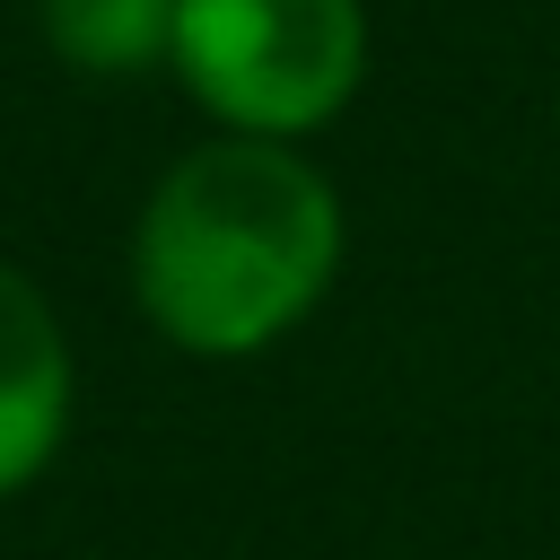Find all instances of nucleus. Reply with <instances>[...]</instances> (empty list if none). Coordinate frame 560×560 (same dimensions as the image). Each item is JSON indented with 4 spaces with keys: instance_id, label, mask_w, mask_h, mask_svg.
Returning <instances> with one entry per match:
<instances>
[{
    "instance_id": "f03ea898",
    "label": "nucleus",
    "mask_w": 560,
    "mask_h": 560,
    "mask_svg": "<svg viewBox=\"0 0 560 560\" xmlns=\"http://www.w3.org/2000/svg\"><path fill=\"white\" fill-rule=\"evenodd\" d=\"M175 79L228 140L324 131L368 70L359 0H175Z\"/></svg>"
},
{
    "instance_id": "7ed1b4c3",
    "label": "nucleus",
    "mask_w": 560,
    "mask_h": 560,
    "mask_svg": "<svg viewBox=\"0 0 560 560\" xmlns=\"http://www.w3.org/2000/svg\"><path fill=\"white\" fill-rule=\"evenodd\" d=\"M70 420H79V359H70V332L52 315V298L0 262V508L26 499L61 446H70Z\"/></svg>"
},
{
    "instance_id": "20e7f679",
    "label": "nucleus",
    "mask_w": 560,
    "mask_h": 560,
    "mask_svg": "<svg viewBox=\"0 0 560 560\" xmlns=\"http://www.w3.org/2000/svg\"><path fill=\"white\" fill-rule=\"evenodd\" d=\"M44 44L88 79H140L175 52V0H35Z\"/></svg>"
},
{
    "instance_id": "f257e3e1",
    "label": "nucleus",
    "mask_w": 560,
    "mask_h": 560,
    "mask_svg": "<svg viewBox=\"0 0 560 560\" xmlns=\"http://www.w3.org/2000/svg\"><path fill=\"white\" fill-rule=\"evenodd\" d=\"M341 271V192L289 140L184 149L131 219V306L184 359L280 350Z\"/></svg>"
}]
</instances>
